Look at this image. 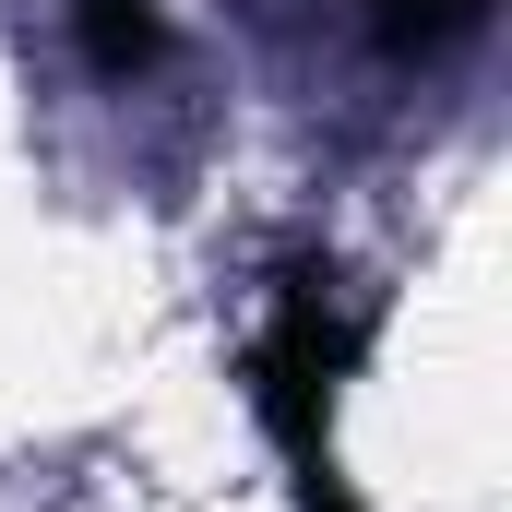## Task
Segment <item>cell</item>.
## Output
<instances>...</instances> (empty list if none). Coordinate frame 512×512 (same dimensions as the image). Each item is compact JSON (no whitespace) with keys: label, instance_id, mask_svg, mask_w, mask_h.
I'll return each mask as SVG.
<instances>
[{"label":"cell","instance_id":"1","mask_svg":"<svg viewBox=\"0 0 512 512\" xmlns=\"http://www.w3.org/2000/svg\"><path fill=\"white\" fill-rule=\"evenodd\" d=\"M346 12L382 36V60H441L489 24V0H346Z\"/></svg>","mask_w":512,"mask_h":512}]
</instances>
